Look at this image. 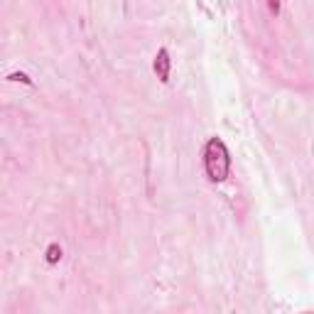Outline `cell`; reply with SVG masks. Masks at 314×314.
<instances>
[{"mask_svg":"<svg viewBox=\"0 0 314 314\" xmlns=\"http://www.w3.org/2000/svg\"><path fill=\"white\" fill-rule=\"evenodd\" d=\"M204 167H206V177L214 184H221L229 177L231 155H229V148H226V142L221 137H209V142L204 148Z\"/></svg>","mask_w":314,"mask_h":314,"instance_id":"1","label":"cell"},{"mask_svg":"<svg viewBox=\"0 0 314 314\" xmlns=\"http://www.w3.org/2000/svg\"><path fill=\"white\" fill-rule=\"evenodd\" d=\"M169 67H172V59H169V52L167 49H160L157 54H155V62H152V69H155V74H157V79L162 83L169 81Z\"/></svg>","mask_w":314,"mask_h":314,"instance_id":"2","label":"cell"},{"mask_svg":"<svg viewBox=\"0 0 314 314\" xmlns=\"http://www.w3.org/2000/svg\"><path fill=\"white\" fill-rule=\"evenodd\" d=\"M44 255H47V263H49V265L59 263V260H62V246H59V243H52V246L47 248Z\"/></svg>","mask_w":314,"mask_h":314,"instance_id":"3","label":"cell"},{"mask_svg":"<svg viewBox=\"0 0 314 314\" xmlns=\"http://www.w3.org/2000/svg\"><path fill=\"white\" fill-rule=\"evenodd\" d=\"M10 81H22V83H32V79H30L27 74H10Z\"/></svg>","mask_w":314,"mask_h":314,"instance_id":"4","label":"cell"},{"mask_svg":"<svg viewBox=\"0 0 314 314\" xmlns=\"http://www.w3.org/2000/svg\"><path fill=\"white\" fill-rule=\"evenodd\" d=\"M268 5H270V10H273L275 15L280 13V0H268Z\"/></svg>","mask_w":314,"mask_h":314,"instance_id":"5","label":"cell"}]
</instances>
